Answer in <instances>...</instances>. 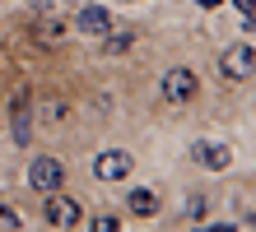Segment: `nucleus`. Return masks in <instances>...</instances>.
Here are the masks:
<instances>
[{
	"label": "nucleus",
	"instance_id": "nucleus-1",
	"mask_svg": "<svg viewBox=\"0 0 256 232\" xmlns=\"http://www.w3.org/2000/svg\"><path fill=\"white\" fill-rule=\"evenodd\" d=\"M196 93H200V74H196L191 65H172V70H163V79H158V98H163V102L186 107Z\"/></svg>",
	"mask_w": 256,
	"mask_h": 232
},
{
	"label": "nucleus",
	"instance_id": "nucleus-2",
	"mask_svg": "<svg viewBox=\"0 0 256 232\" xmlns=\"http://www.w3.org/2000/svg\"><path fill=\"white\" fill-rule=\"evenodd\" d=\"M252 70H256V46L252 42H233V46L219 51V79L242 84V79H252Z\"/></svg>",
	"mask_w": 256,
	"mask_h": 232
},
{
	"label": "nucleus",
	"instance_id": "nucleus-3",
	"mask_svg": "<svg viewBox=\"0 0 256 232\" xmlns=\"http://www.w3.org/2000/svg\"><path fill=\"white\" fill-rule=\"evenodd\" d=\"M186 158L200 167V172H228L233 167V149L219 144V139H196V144L186 149Z\"/></svg>",
	"mask_w": 256,
	"mask_h": 232
},
{
	"label": "nucleus",
	"instance_id": "nucleus-4",
	"mask_svg": "<svg viewBox=\"0 0 256 232\" xmlns=\"http://www.w3.org/2000/svg\"><path fill=\"white\" fill-rule=\"evenodd\" d=\"M61 181H66V167L61 158H52V153H38V158H28V186L33 191H61Z\"/></svg>",
	"mask_w": 256,
	"mask_h": 232
},
{
	"label": "nucleus",
	"instance_id": "nucleus-5",
	"mask_svg": "<svg viewBox=\"0 0 256 232\" xmlns=\"http://www.w3.org/2000/svg\"><path fill=\"white\" fill-rule=\"evenodd\" d=\"M135 172V153L130 149H102L94 158V177L98 181H126Z\"/></svg>",
	"mask_w": 256,
	"mask_h": 232
},
{
	"label": "nucleus",
	"instance_id": "nucleus-6",
	"mask_svg": "<svg viewBox=\"0 0 256 232\" xmlns=\"http://www.w3.org/2000/svg\"><path fill=\"white\" fill-rule=\"evenodd\" d=\"M42 219H47L52 228H74V223H84V209H80V200H74V195H56V191H47Z\"/></svg>",
	"mask_w": 256,
	"mask_h": 232
},
{
	"label": "nucleus",
	"instance_id": "nucleus-7",
	"mask_svg": "<svg viewBox=\"0 0 256 232\" xmlns=\"http://www.w3.org/2000/svg\"><path fill=\"white\" fill-rule=\"evenodd\" d=\"M126 209L135 214V219H154V214L163 209V195L154 191V186H135V191L126 195Z\"/></svg>",
	"mask_w": 256,
	"mask_h": 232
},
{
	"label": "nucleus",
	"instance_id": "nucleus-8",
	"mask_svg": "<svg viewBox=\"0 0 256 232\" xmlns=\"http://www.w3.org/2000/svg\"><path fill=\"white\" fill-rule=\"evenodd\" d=\"M74 28L80 33H88V37H102L112 28V9H102V5H84L80 14H74Z\"/></svg>",
	"mask_w": 256,
	"mask_h": 232
},
{
	"label": "nucleus",
	"instance_id": "nucleus-9",
	"mask_svg": "<svg viewBox=\"0 0 256 232\" xmlns=\"http://www.w3.org/2000/svg\"><path fill=\"white\" fill-rule=\"evenodd\" d=\"M33 139V112H28V98L19 93L14 98V144H28Z\"/></svg>",
	"mask_w": 256,
	"mask_h": 232
},
{
	"label": "nucleus",
	"instance_id": "nucleus-10",
	"mask_svg": "<svg viewBox=\"0 0 256 232\" xmlns=\"http://www.w3.org/2000/svg\"><path fill=\"white\" fill-rule=\"evenodd\" d=\"M130 46H135L130 28H108V33H102V51H108V56H126Z\"/></svg>",
	"mask_w": 256,
	"mask_h": 232
},
{
	"label": "nucleus",
	"instance_id": "nucleus-11",
	"mask_svg": "<svg viewBox=\"0 0 256 232\" xmlns=\"http://www.w3.org/2000/svg\"><path fill=\"white\" fill-rule=\"evenodd\" d=\"M38 116L47 121V126H61V121L70 116V107L66 102H38Z\"/></svg>",
	"mask_w": 256,
	"mask_h": 232
},
{
	"label": "nucleus",
	"instance_id": "nucleus-12",
	"mask_svg": "<svg viewBox=\"0 0 256 232\" xmlns=\"http://www.w3.org/2000/svg\"><path fill=\"white\" fill-rule=\"evenodd\" d=\"M88 232H122V219H116V214H94V219H88Z\"/></svg>",
	"mask_w": 256,
	"mask_h": 232
},
{
	"label": "nucleus",
	"instance_id": "nucleus-13",
	"mask_svg": "<svg viewBox=\"0 0 256 232\" xmlns=\"http://www.w3.org/2000/svg\"><path fill=\"white\" fill-rule=\"evenodd\" d=\"M0 232H19V214L0 205Z\"/></svg>",
	"mask_w": 256,
	"mask_h": 232
},
{
	"label": "nucleus",
	"instance_id": "nucleus-14",
	"mask_svg": "<svg viewBox=\"0 0 256 232\" xmlns=\"http://www.w3.org/2000/svg\"><path fill=\"white\" fill-rule=\"evenodd\" d=\"M186 214H191V219H200V214H205V195H191L186 200Z\"/></svg>",
	"mask_w": 256,
	"mask_h": 232
},
{
	"label": "nucleus",
	"instance_id": "nucleus-15",
	"mask_svg": "<svg viewBox=\"0 0 256 232\" xmlns=\"http://www.w3.org/2000/svg\"><path fill=\"white\" fill-rule=\"evenodd\" d=\"M200 232H238V223H205Z\"/></svg>",
	"mask_w": 256,
	"mask_h": 232
},
{
	"label": "nucleus",
	"instance_id": "nucleus-16",
	"mask_svg": "<svg viewBox=\"0 0 256 232\" xmlns=\"http://www.w3.org/2000/svg\"><path fill=\"white\" fill-rule=\"evenodd\" d=\"M233 5H238V9H242V14H247V19H252V14H256V0H233Z\"/></svg>",
	"mask_w": 256,
	"mask_h": 232
},
{
	"label": "nucleus",
	"instance_id": "nucleus-17",
	"mask_svg": "<svg viewBox=\"0 0 256 232\" xmlns=\"http://www.w3.org/2000/svg\"><path fill=\"white\" fill-rule=\"evenodd\" d=\"M196 5H200V9H214V5H224V0H196Z\"/></svg>",
	"mask_w": 256,
	"mask_h": 232
},
{
	"label": "nucleus",
	"instance_id": "nucleus-18",
	"mask_svg": "<svg viewBox=\"0 0 256 232\" xmlns=\"http://www.w3.org/2000/svg\"><path fill=\"white\" fill-rule=\"evenodd\" d=\"M252 228H256V214H252Z\"/></svg>",
	"mask_w": 256,
	"mask_h": 232
},
{
	"label": "nucleus",
	"instance_id": "nucleus-19",
	"mask_svg": "<svg viewBox=\"0 0 256 232\" xmlns=\"http://www.w3.org/2000/svg\"><path fill=\"white\" fill-rule=\"evenodd\" d=\"M252 74H256V70H252Z\"/></svg>",
	"mask_w": 256,
	"mask_h": 232
}]
</instances>
